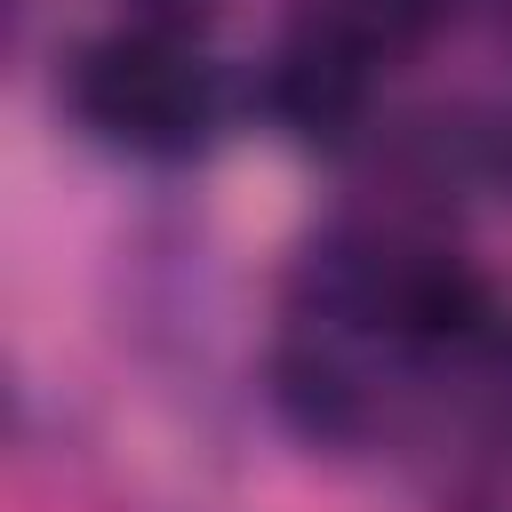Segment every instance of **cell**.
I'll use <instances>...</instances> for the list:
<instances>
[{
    "label": "cell",
    "mask_w": 512,
    "mask_h": 512,
    "mask_svg": "<svg viewBox=\"0 0 512 512\" xmlns=\"http://www.w3.org/2000/svg\"><path fill=\"white\" fill-rule=\"evenodd\" d=\"M360 96H368V48L328 24H304L264 72V104L296 136H344L360 120Z\"/></svg>",
    "instance_id": "cell-2"
},
{
    "label": "cell",
    "mask_w": 512,
    "mask_h": 512,
    "mask_svg": "<svg viewBox=\"0 0 512 512\" xmlns=\"http://www.w3.org/2000/svg\"><path fill=\"white\" fill-rule=\"evenodd\" d=\"M72 112L120 152H192L216 120V88L176 32H112L72 64Z\"/></svg>",
    "instance_id": "cell-1"
},
{
    "label": "cell",
    "mask_w": 512,
    "mask_h": 512,
    "mask_svg": "<svg viewBox=\"0 0 512 512\" xmlns=\"http://www.w3.org/2000/svg\"><path fill=\"white\" fill-rule=\"evenodd\" d=\"M312 24H328V32H344V40H360L376 56V48L408 40V32H424L432 24V0H320Z\"/></svg>",
    "instance_id": "cell-4"
},
{
    "label": "cell",
    "mask_w": 512,
    "mask_h": 512,
    "mask_svg": "<svg viewBox=\"0 0 512 512\" xmlns=\"http://www.w3.org/2000/svg\"><path fill=\"white\" fill-rule=\"evenodd\" d=\"M376 304L392 312V328H408V336H432V344H448V336H472V328H480V312H488L480 280H472L456 256H408V264L376 272Z\"/></svg>",
    "instance_id": "cell-3"
},
{
    "label": "cell",
    "mask_w": 512,
    "mask_h": 512,
    "mask_svg": "<svg viewBox=\"0 0 512 512\" xmlns=\"http://www.w3.org/2000/svg\"><path fill=\"white\" fill-rule=\"evenodd\" d=\"M144 8H160V16H168V8H200V0H144Z\"/></svg>",
    "instance_id": "cell-5"
}]
</instances>
